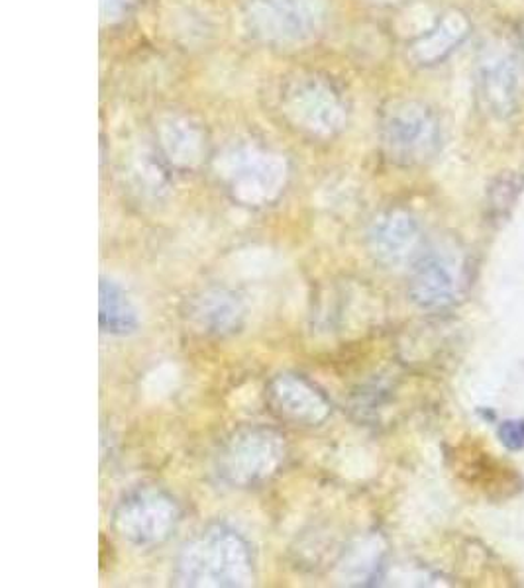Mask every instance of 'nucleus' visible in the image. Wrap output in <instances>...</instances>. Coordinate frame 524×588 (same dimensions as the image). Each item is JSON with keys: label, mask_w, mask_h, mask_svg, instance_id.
Here are the masks:
<instances>
[{"label": "nucleus", "mask_w": 524, "mask_h": 588, "mask_svg": "<svg viewBox=\"0 0 524 588\" xmlns=\"http://www.w3.org/2000/svg\"><path fill=\"white\" fill-rule=\"evenodd\" d=\"M521 45H523V54H524V32H523V37H521Z\"/></svg>", "instance_id": "14"}, {"label": "nucleus", "mask_w": 524, "mask_h": 588, "mask_svg": "<svg viewBox=\"0 0 524 588\" xmlns=\"http://www.w3.org/2000/svg\"><path fill=\"white\" fill-rule=\"evenodd\" d=\"M370 253L385 268H399L415 261L421 253V230L413 216L405 213H391L371 226Z\"/></svg>", "instance_id": "6"}, {"label": "nucleus", "mask_w": 524, "mask_h": 588, "mask_svg": "<svg viewBox=\"0 0 524 588\" xmlns=\"http://www.w3.org/2000/svg\"><path fill=\"white\" fill-rule=\"evenodd\" d=\"M479 87L488 110L498 118H511L521 105V80L516 63L505 54H489L479 69Z\"/></svg>", "instance_id": "8"}, {"label": "nucleus", "mask_w": 524, "mask_h": 588, "mask_svg": "<svg viewBox=\"0 0 524 588\" xmlns=\"http://www.w3.org/2000/svg\"><path fill=\"white\" fill-rule=\"evenodd\" d=\"M185 316L195 330L208 338H230L244 328L248 306L236 291L210 286L190 296Z\"/></svg>", "instance_id": "5"}, {"label": "nucleus", "mask_w": 524, "mask_h": 588, "mask_svg": "<svg viewBox=\"0 0 524 588\" xmlns=\"http://www.w3.org/2000/svg\"><path fill=\"white\" fill-rule=\"evenodd\" d=\"M275 409L298 424L320 426L332 414V406L315 384L301 374L283 373L270 384Z\"/></svg>", "instance_id": "7"}, {"label": "nucleus", "mask_w": 524, "mask_h": 588, "mask_svg": "<svg viewBox=\"0 0 524 588\" xmlns=\"http://www.w3.org/2000/svg\"><path fill=\"white\" fill-rule=\"evenodd\" d=\"M385 542L380 534H365L346 545L336 563L335 577L346 587H370L381 577L385 563Z\"/></svg>", "instance_id": "9"}, {"label": "nucleus", "mask_w": 524, "mask_h": 588, "mask_svg": "<svg viewBox=\"0 0 524 588\" xmlns=\"http://www.w3.org/2000/svg\"><path fill=\"white\" fill-rule=\"evenodd\" d=\"M287 459V442L277 429L245 426L230 434L220 446L212 475L232 489H250L272 481Z\"/></svg>", "instance_id": "2"}, {"label": "nucleus", "mask_w": 524, "mask_h": 588, "mask_svg": "<svg viewBox=\"0 0 524 588\" xmlns=\"http://www.w3.org/2000/svg\"><path fill=\"white\" fill-rule=\"evenodd\" d=\"M255 580L252 545L227 524H210L183 545L173 585L199 588L250 587Z\"/></svg>", "instance_id": "1"}, {"label": "nucleus", "mask_w": 524, "mask_h": 588, "mask_svg": "<svg viewBox=\"0 0 524 588\" xmlns=\"http://www.w3.org/2000/svg\"><path fill=\"white\" fill-rule=\"evenodd\" d=\"M182 509L167 490L138 487L118 502L112 512V527L127 544L150 549L172 537L179 526Z\"/></svg>", "instance_id": "3"}, {"label": "nucleus", "mask_w": 524, "mask_h": 588, "mask_svg": "<svg viewBox=\"0 0 524 588\" xmlns=\"http://www.w3.org/2000/svg\"><path fill=\"white\" fill-rule=\"evenodd\" d=\"M498 436L509 451H521L524 449V420H505L499 426Z\"/></svg>", "instance_id": "13"}, {"label": "nucleus", "mask_w": 524, "mask_h": 588, "mask_svg": "<svg viewBox=\"0 0 524 588\" xmlns=\"http://www.w3.org/2000/svg\"><path fill=\"white\" fill-rule=\"evenodd\" d=\"M524 181L518 175H501L489 187V208L493 213H505L506 208L515 205L516 198L523 190Z\"/></svg>", "instance_id": "12"}, {"label": "nucleus", "mask_w": 524, "mask_h": 588, "mask_svg": "<svg viewBox=\"0 0 524 588\" xmlns=\"http://www.w3.org/2000/svg\"><path fill=\"white\" fill-rule=\"evenodd\" d=\"M391 145L393 153L408 163L428 160L438 148V128L426 112L411 110L393 126Z\"/></svg>", "instance_id": "11"}, {"label": "nucleus", "mask_w": 524, "mask_h": 588, "mask_svg": "<svg viewBox=\"0 0 524 588\" xmlns=\"http://www.w3.org/2000/svg\"><path fill=\"white\" fill-rule=\"evenodd\" d=\"M466 286V263L460 253L433 248L416 255L408 273V296L426 313H440L460 301Z\"/></svg>", "instance_id": "4"}, {"label": "nucleus", "mask_w": 524, "mask_h": 588, "mask_svg": "<svg viewBox=\"0 0 524 588\" xmlns=\"http://www.w3.org/2000/svg\"><path fill=\"white\" fill-rule=\"evenodd\" d=\"M99 326L102 334L112 338L134 336L142 320L138 306L124 286L118 285L109 276H100L99 285Z\"/></svg>", "instance_id": "10"}]
</instances>
